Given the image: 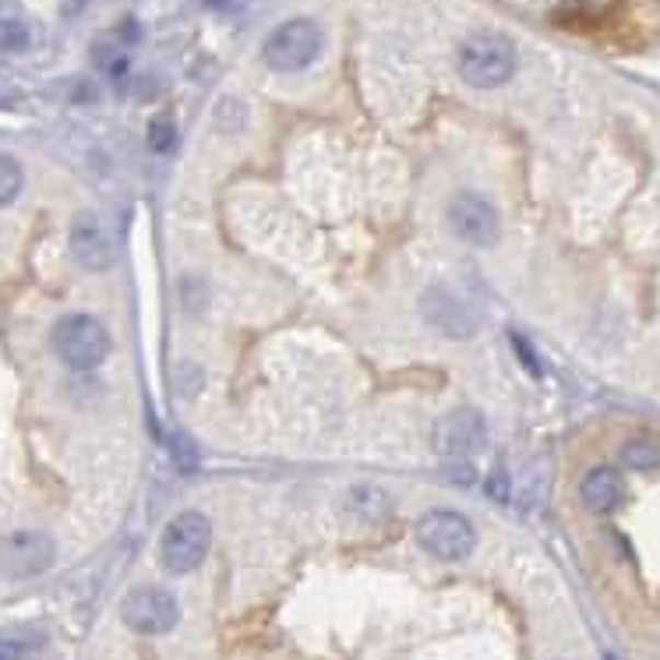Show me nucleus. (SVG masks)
<instances>
[{"mask_svg": "<svg viewBox=\"0 0 660 660\" xmlns=\"http://www.w3.org/2000/svg\"><path fill=\"white\" fill-rule=\"evenodd\" d=\"M322 43H325V36H322L319 22L290 19L269 33V39L262 46V57L273 71H301L322 54Z\"/></svg>", "mask_w": 660, "mask_h": 660, "instance_id": "obj_4", "label": "nucleus"}, {"mask_svg": "<svg viewBox=\"0 0 660 660\" xmlns=\"http://www.w3.org/2000/svg\"><path fill=\"white\" fill-rule=\"evenodd\" d=\"M71 255L89 273H103L117 258V244L96 212H78L71 223Z\"/></svg>", "mask_w": 660, "mask_h": 660, "instance_id": "obj_10", "label": "nucleus"}, {"mask_svg": "<svg viewBox=\"0 0 660 660\" xmlns=\"http://www.w3.org/2000/svg\"><path fill=\"white\" fill-rule=\"evenodd\" d=\"M209 8H230V4H238V0H206Z\"/></svg>", "mask_w": 660, "mask_h": 660, "instance_id": "obj_21", "label": "nucleus"}, {"mask_svg": "<svg viewBox=\"0 0 660 660\" xmlns=\"http://www.w3.org/2000/svg\"><path fill=\"white\" fill-rule=\"evenodd\" d=\"M28 46V28L22 22H0V54H11V50H25Z\"/></svg>", "mask_w": 660, "mask_h": 660, "instance_id": "obj_17", "label": "nucleus"}, {"mask_svg": "<svg viewBox=\"0 0 660 660\" xmlns=\"http://www.w3.org/2000/svg\"><path fill=\"white\" fill-rule=\"evenodd\" d=\"M149 149L160 152V155H170L177 149V124L170 117H155L149 124Z\"/></svg>", "mask_w": 660, "mask_h": 660, "instance_id": "obj_16", "label": "nucleus"}, {"mask_svg": "<svg viewBox=\"0 0 660 660\" xmlns=\"http://www.w3.org/2000/svg\"><path fill=\"white\" fill-rule=\"evenodd\" d=\"M417 544L442 561H463L477 547V530L463 512L431 509L417 523Z\"/></svg>", "mask_w": 660, "mask_h": 660, "instance_id": "obj_5", "label": "nucleus"}, {"mask_svg": "<svg viewBox=\"0 0 660 660\" xmlns=\"http://www.w3.org/2000/svg\"><path fill=\"white\" fill-rule=\"evenodd\" d=\"M124 625L138 636H163L181 622L177 597L163 587H135L120 604Z\"/></svg>", "mask_w": 660, "mask_h": 660, "instance_id": "obj_6", "label": "nucleus"}, {"mask_svg": "<svg viewBox=\"0 0 660 660\" xmlns=\"http://www.w3.org/2000/svg\"><path fill=\"white\" fill-rule=\"evenodd\" d=\"M449 227L455 230V238L466 241V244H477V247H491L498 241V212L487 198L474 195V192H463L449 201Z\"/></svg>", "mask_w": 660, "mask_h": 660, "instance_id": "obj_8", "label": "nucleus"}, {"mask_svg": "<svg viewBox=\"0 0 660 660\" xmlns=\"http://www.w3.org/2000/svg\"><path fill=\"white\" fill-rule=\"evenodd\" d=\"M622 466L639 470V474L657 470L660 466V445L653 442V438H628V442L622 445Z\"/></svg>", "mask_w": 660, "mask_h": 660, "instance_id": "obj_13", "label": "nucleus"}, {"mask_svg": "<svg viewBox=\"0 0 660 660\" xmlns=\"http://www.w3.org/2000/svg\"><path fill=\"white\" fill-rule=\"evenodd\" d=\"M212 547V523L209 516L187 509L166 523L160 537V561L170 572H192L206 561Z\"/></svg>", "mask_w": 660, "mask_h": 660, "instance_id": "obj_3", "label": "nucleus"}, {"mask_svg": "<svg viewBox=\"0 0 660 660\" xmlns=\"http://www.w3.org/2000/svg\"><path fill=\"white\" fill-rule=\"evenodd\" d=\"M512 347H516V350H520V364H523V368H530L533 374H541V364H537V354H533V347H530V343H526V339H523L520 333H516V336H512Z\"/></svg>", "mask_w": 660, "mask_h": 660, "instance_id": "obj_18", "label": "nucleus"}, {"mask_svg": "<svg viewBox=\"0 0 660 660\" xmlns=\"http://www.w3.org/2000/svg\"><path fill=\"white\" fill-rule=\"evenodd\" d=\"M607 660H615V657H607Z\"/></svg>", "mask_w": 660, "mask_h": 660, "instance_id": "obj_22", "label": "nucleus"}, {"mask_svg": "<svg viewBox=\"0 0 660 660\" xmlns=\"http://www.w3.org/2000/svg\"><path fill=\"white\" fill-rule=\"evenodd\" d=\"M22 187H25V170H22V163L14 160V155L0 152V209L11 206V201L22 195Z\"/></svg>", "mask_w": 660, "mask_h": 660, "instance_id": "obj_15", "label": "nucleus"}, {"mask_svg": "<svg viewBox=\"0 0 660 660\" xmlns=\"http://www.w3.org/2000/svg\"><path fill=\"white\" fill-rule=\"evenodd\" d=\"M22 653H25V647H22L19 639L0 636V660H22Z\"/></svg>", "mask_w": 660, "mask_h": 660, "instance_id": "obj_20", "label": "nucleus"}, {"mask_svg": "<svg viewBox=\"0 0 660 660\" xmlns=\"http://www.w3.org/2000/svg\"><path fill=\"white\" fill-rule=\"evenodd\" d=\"M57 558V544L43 530H14L0 537V576L33 579L46 572Z\"/></svg>", "mask_w": 660, "mask_h": 660, "instance_id": "obj_7", "label": "nucleus"}, {"mask_svg": "<svg viewBox=\"0 0 660 660\" xmlns=\"http://www.w3.org/2000/svg\"><path fill=\"white\" fill-rule=\"evenodd\" d=\"M50 343H54V354L74 371H96L109 357V347H114V343H109V328L96 314H85V311H71L65 319H57Z\"/></svg>", "mask_w": 660, "mask_h": 660, "instance_id": "obj_1", "label": "nucleus"}, {"mask_svg": "<svg viewBox=\"0 0 660 660\" xmlns=\"http://www.w3.org/2000/svg\"><path fill=\"white\" fill-rule=\"evenodd\" d=\"M424 319H428L438 333L455 336V339L477 333V314L470 311V304L463 301V297H455L445 287L424 293Z\"/></svg>", "mask_w": 660, "mask_h": 660, "instance_id": "obj_11", "label": "nucleus"}, {"mask_svg": "<svg viewBox=\"0 0 660 660\" xmlns=\"http://www.w3.org/2000/svg\"><path fill=\"white\" fill-rule=\"evenodd\" d=\"M460 74L474 89H498L516 74V46L498 33H474L460 46Z\"/></svg>", "mask_w": 660, "mask_h": 660, "instance_id": "obj_2", "label": "nucleus"}, {"mask_svg": "<svg viewBox=\"0 0 660 660\" xmlns=\"http://www.w3.org/2000/svg\"><path fill=\"white\" fill-rule=\"evenodd\" d=\"M615 0H565V8H572L579 14H604Z\"/></svg>", "mask_w": 660, "mask_h": 660, "instance_id": "obj_19", "label": "nucleus"}, {"mask_svg": "<svg viewBox=\"0 0 660 660\" xmlns=\"http://www.w3.org/2000/svg\"><path fill=\"white\" fill-rule=\"evenodd\" d=\"M0 103H4V100H0Z\"/></svg>", "mask_w": 660, "mask_h": 660, "instance_id": "obj_23", "label": "nucleus"}, {"mask_svg": "<svg viewBox=\"0 0 660 660\" xmlns=\"http://www.w3.org/2000/svg\"><path fill=\"white\" fill-rule=\"evenodd\" d=\"M487 424L474 406H460V410L445 414L435 424V449L449 455V460H470L474 452L484 449Z\"/></svg>", "mask_w": 660, "mask_h": 660, "instance_id": "obj_9", "label": "nucleus"}, {"mask_svg": "<svg viewBox=\"0 0 660 660\" xmlns=\"http://www.w3.org/2000/svg\"><path fill=\"white\" fill-rule=\"evenodd\" d=\"M622 498H625L622 474L611 466H593L583 474V480H579V501H583V509L593 516L615 512L622 506Z\"/></svg>", "mask_w": 660, "mask_h": 660, "instance_id": "obj_12", "label": "nucleus"}, {"mask_svg": "<svg viewBox=\"0 0 660 660\" xmlns=\"http://www.w3.org/2000/svg\"><path fill=\"white\" fill-rule=\"evenodd\" d=\"M350 506H354V512L360 516V520H379V516L389 512V495L379 491V487L364 484V487H354V491H350Z\"/></svg>", "mask_w": 660, "mask_h": 660, "instance_id": "obj_14", "label": "nucleus"}]
</instances>
